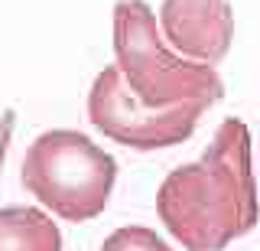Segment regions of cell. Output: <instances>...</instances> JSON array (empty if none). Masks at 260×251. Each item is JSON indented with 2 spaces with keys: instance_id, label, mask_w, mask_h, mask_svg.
<instances>
[{
  "instance_id": "obj_1",
  "label": "cell",
  "mask_w": 260,
  "mask_h": 251,
  "mask_svg": "<svg viewBox=\"0 0 260 251\" xmlns=\"http://www.w3.org/2000/svg\"><path fill=\"white\" fill-rule=\"evenodd\" d=\"M159 222L185 251H224L260 218L250 131L228 118L195 163L176 166L156 192Z\"/></svg>"
},
{
  "instance_id": "obj_2",
  "label": "cell",
  "mask_w": 260,
  "mask_h": 251,
  "mask_svg": "<svg viewBox=\"0 0 260 251\" xmlns=\"http://www.w3.org/2000/svg\"><path fill=\"white\" fill-rule=\"evenodd\" d=\"M114 55L127 88L150 108L224 98V82L211 66L173 55L156 33V17L143 0H120L114 7Z\"/></svg>"
},
{
  "instance_id": "obj_8",
  "label": "cell",
  "mask_w": 260,
  "mask_h": 251,
  "mask_svg": "<svg viewBox=\"0 0 260 251\" xmlns=\"http://www.w3.org/2000/svg\"><path fill=\"white\" fill-rule=\"evenodd\" d=\"M13 121H16V115H13V111H4V118H0V170H4L7 150H10V137H13Z\"/></svg>"
},
{
  "instance_id": "obj_6",
  "label": "cell",
  "mask_w": 260,
  "mask_h": 251,
  "mask_svg": "<svg viewBox=\"0 0 260 251\" xmlns=\"http://www.w3.org/2000/svg\"><path fill=\"white\" fill-rule=\"evenodd\" d=\"M0 251H62V232L43 209H0Z\"/></svg>"
},
{
  "instance_id": "obj_7",
  "label": "cell",
  "mask_w": 260,
  "mask_h": 251,
  "mask_svg": "<svg viewBox=\"0 0 260 251\" xmlns=\"http://www.w3.org/2000/svg\"><path fill=\"white\" fill-rule=\"evenodd\" d=\"M101 251H173V248H169L153 229H143V225H124V229L111 232L108 238H104Z\"/></svg>"
},
{
  "instance_id": "obj_5",
  "label": "cell",
  "mask_w": 260,
  "mask_h": 251,
  "mask_svg": "<svg viewBox=\"0 0 260 251\" xmlns=\"http://www.w3.org/2000/svg\"><path fill=\"white\" fill-rule=\"evenodd\" d=\"M162 36L189 62L215 66L231 49L234 10L228 0H162Z\"/></svg>"
},
{
  "instance_id": "obj_3",
  "label": "cell",
  "mask_w": 260,
  "mask_h": 251,
  "mask_svg": "<svg viewBox=\"0 0 260 251\" xmlns=\"http://www.w3.org/2000/svg\"><path fill=\"white\" fill-rule=\"evenodd\" d=\"M23 186L65 222H88L108 209L117 163L81 131H46L29 144Z\"/></svg>"
},
{
  "instance_id": "obj_4",
  "label": "cell",
  "mask_w": 260,
  "mask_h": 251,
  "mask_svg": "<svg viewBox=\"0 0 260 251\" xmlns=\"http://www.w3.org/2000/svg\"><path fill=\"white\" fill-rule=\"evenodd\" d=\"M205 104L185 101L173 108H150L120 78L117 66H108L88 92V121L104 137L134 150H159L189 141Z\"/></svg>"
}]
</instances>
